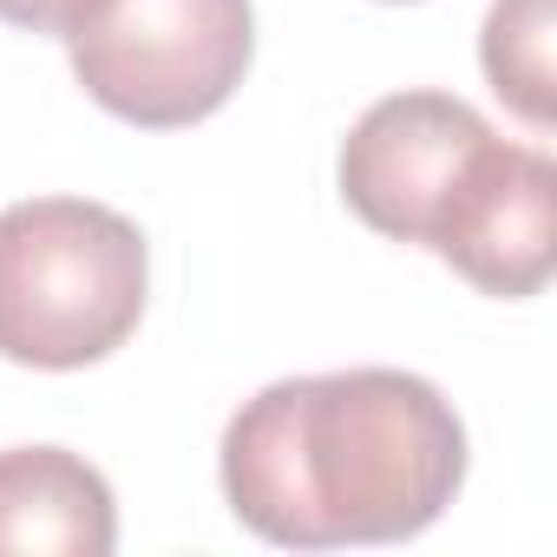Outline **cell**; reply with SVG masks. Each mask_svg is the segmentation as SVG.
I'll list each match as a JSON object with an SVG mask.
<instances>
[{"mask_svg": "<svg viewBox=\"0 0 557 557\" xmlns=\"http://www.w3.org/2000/svg\"><path fill=\"white\" fill-rule=\"evenodd\" d=\"M466 479L453 400L400 368L275 381L223 433L230 511L283 550L420 537Z\"/></svg>", "mask_w": 557, "mask_h": 557, "instance_id": "cell-1", "label": "cell"}, {"mask_svg": "<svg viewBox=\"0 0 557 557\" xmlns=\"http://www.w3.org/2000/svg\"><path fill=\"white\" fill-rule=\"evenodd\" d=\"M151 256L132 216L92 197L0 210V355L21 368L106 361L145 315Z\"/></svg>", "mask_w": 557, "mask_h": 557, "instance_id": "cell-2", "label": "cell"}, {"mask_svg": "<svg viewBox=\"0 0 557 557\" xmlns=\"http://www.w3.org/2000/svg\"><path fill=\"white\" fill-rule=\"evenodd\" d=\"M492 145V125L453 92H394L361 112L342 145V197L348 210L394 236L433 243L453 190L466 184L472 158Z\"/></svg>", "mask_w": 557, "mask_h": 557, "instance_id": "cell-4", "label": "cell"}, {"mask_svg": "<svg viewBox=\"0 0 557 557\" xmlns=\"http://www.w3.org/2000/svg\"><path fill=\"white\" fill-rule=\"evenodd\" d=\"M119 544L112 485L66 446L0 453V557H106Z\"/></svg>", "mask_w": 557, "mask_h": 557, "instance_id": "cell-6", "label": "cell"}, {"mask_svg": "<svg viewBox=\"0 0 557 557\" xmlns=\"http://www.w3.org/2000/svg\"><path fill=\"white\" fill-rule=\"evenodd\" d=\"M479 60L492 92L524 125H550L557 119V0H492Z\"/></svg>", "mask_w": 557, "mask_h": 557, "instance_id": "cell-7", "label": "cell"}, {"mask_svg": "<svg viewBox=\"0 0 557 557\" xmlns=\"http://www.w3.org/2000/svg\"><path fill=\"white\" fill-rule=\"evenodd\" d=\"M426 249L446 256L485 296L505 302L537 296L557 269V164L492 132V145L472 158Z\"/></svg>", "mask_w": 557, "mask_h": 557, "instance_id": "cell-5", "label": "cell"}, {"mask_svg": "<svg viewBox=\"0 0 557 557\" xmlns=\"http://www.w3.org/2000/svg\"><path fill=\"white\" fill-rule=\"evenodd\" d=\"M79 86L125 125L177 132L210 119L249 73V0H92L66 34Z\"/></svg>", "mask_w": 557, "mask_h": 557, "instance_id": "cell-3", "label": "cell"}, {"mask_svg": "<svg viewBox=\"0 0 557 557\" xmlns=\"http://www.w3.org/2000/svg\"><path fill=\"white\" fill-rule=\"evenodd\" d=\"M86 8H92V0H0V21L27 27V34H60L66 40L86 21Z\"/></svg>", "mask_w": 557, "mask_h": 557, "instance_id": "cell-8", "label": "cell"}]
</instances>
